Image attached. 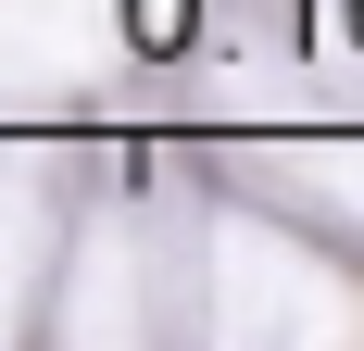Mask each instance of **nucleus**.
<instances>
[{
    "label": "nucleus",
    "instance_id": "f257e3e1",
    "mask_svg": "<svg viewBox=\"0 0 364 351\" xmlns=\"http://www.w3.org/2000/svg\"><path fill=\"white\" fill-rule=\"evenodd\" d=\"M126 26H139V50H176V38H188V0H126Z\"/></svg>",
    "mask_w": 364,
    "mask_h": 351
},
{
    "label": "nucleus",
    "instance_id": "f03ea898",
    "mask_svg": "<svg viewBox=\"0 0 364 351\" xmlns=\"http://www.w3.org/2000/svg\"><path fill=\"white\" fill-rule=\"evenodd\" d=\"M352 13H364V0H352Z\"/></svg>",
    "mask_w": 364,
    "mask_h": 351
}]
</instances>
